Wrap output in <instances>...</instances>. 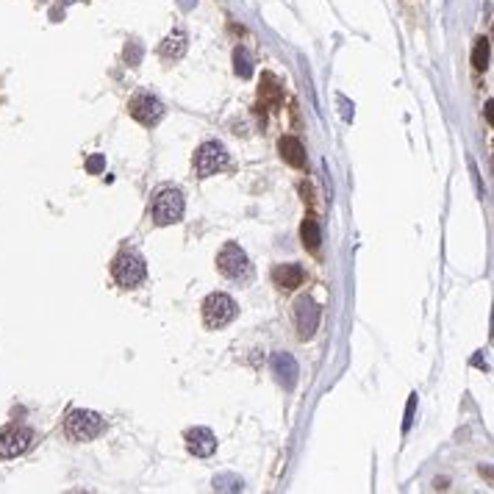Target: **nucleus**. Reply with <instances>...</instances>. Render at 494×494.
Masks as SVG:
<instances>
[{
	"mask_svg": "<svg viewBox=\"0 0 494 494\" xmlns=\"http://www.w3.org/2000/svg\"><path fill=\"white\" fill-rule=\"evenodd\" d=\"M183 50H186V34L183 31H172L161 45V56H167V58L170 56L178 58V56H183Z\"/></svg>",
	"mask_w": 494,
	"mask_h": 494,
	"instance_id": "nucleus-14",
	"label": "nucleus"
},
{
	"mask_svg": "<svg viewBox=\"0 0 494 494\" xmlns=\"http://www.w3.org/2000/svg\"><path fill=\"white\" fill-rule=\"evenodd\" d=\"M278 150H280V159H284L287 164L292 167H306V148L297 136H280V142H278Z\"/></svg>",
	"mask_w": 494,
	"mask_h": 494,
	"instance_id": "nucleus-12",
	"label": "nucleus"
},
{
	"mask_svg": "<svg viewBox=\"0 0 494 494\" xmlns=\"http://www.w3.org/2000/svg\"><path fill=\"white\" fill-rule=\"evenodd\" d=\"M236 73L242 76V78H250V73H253V67H250V58H247V53H245V47H236Z\"/></svg>",
	"mask_w": 494,
	"mask_h": 494,
	"instance_id": "nucleus-16",
	"label": "nucleus"
},
{
	"mask_svg": "<svg viewBox=\"0 0 494 494\" xmlns=\"http://www.w3.org/2000/svg\"><path fill=\"white\" fill-rule=\"evenodd\" d=\"M183 194L178 189H161L156 197H153V220L156 225H172V223H181L183 217Z\"/></svg>",
	"mask_w": 494,
	"mask_h": 494,
	"instance_id": "nucleus-4",
	"label": "nucleus"
},
{
	"mask_svg": "<svg viewBox=\"0 0 494 494\" xmlns=\"http://www.w3.org/2000/svg\"><path fill=\"white\" fill-rule=\"evenodd\" d=\"M236 314H239V306H236V300H234L231 295H225V292H214V295H208V297L203 300V322H205V328H211V330L225 328L228 322L236 319Z\"/></svg>",
	"mask_w": 494,
	"mask_h": 494,
	"instance_id": "nucleus-3",
	"label": "nucleus"
},
{
	"mask_svg": "<svg viewBox=\"0 0 494 494\" xmlns=\"http://www.w3.org/2000/svg\"><path fill=\"white\" fill-rule=\"evenodd\" d=\"M225 164H228V150L220 142H205L194 153V172H197V178L217 175L220 170H225Z\"/></svg>",
	"mask_w": 494,
	"mask_h": 494,
	"instance_id": "nucleus-5",
	"label": "nucleus"
},
{
	"mask_svg": "<svg viewBox=\"0 0 494 494\" xmlns=\"http://www.w3.org/2000/svg\"><path fill=\"white\" fill-rule=\"evenodd\" d=\"M217 267H220V272H223L225 278H231V280H245V278L250 275V261H247V253H245L236 242H228V245L220 250V256H217Z\"/></svg>",
	"mask_w": 494,
	"mask_h": 494,
	"instance_id": "nucleus-6",
	"label": "nucleus"
},
{
	"mask_svg": "<svg viewBox=\"0 0 494 494\" xmlns=\"http://www.w3.org/2000/svg\"><path fill=\"white\" fill-rule=\"evenodd\" d=\"M272 280H275V287H280V289H297L306 280V272H303L300 264H278L272 269Z\"/></svg>",
	"mask_w": 494,
	"mask_h": 494,
	"instance_id": "nucleus-11",
	"label": "nucleus"
},
{
	"mask_svg": "<svg viewBox=\"0 0 494 494\" xmlns=\"http://www.w3.org/2000/svg\"><path fill=\"white\" fill-rule=\"evenodd\" d=\"M300 239H303V247L308 253H319V245H322V231L317 225L314 217H306L303 225H300Z\"/></svg>",
	"mask_w": 494,
	"mask_h": 494,
	"instance_id": "nucleus-13",
	"label": "nucleus"
},
{
	"mask_svg": "<svg viewBox=\"0 0 494 494\" xmlns=\"http://www.w3.org/2000/svg\"><path fill=\"white\" fill-rule=\"evenodd\" d=\"M103 431H106V419L95 411H87V408L69 411L64 419V434L69 442H92Z\"/></svg>",
	"mask_w": 494,
	"mask_h": 494,
	"instance_id": "nucleus-1",
	"label": "nucleus"
},
{
	"mask_svg": "<svg viewBox=\"0 0 494 494\" xmlns=\"http://www.w3.org/2000/svg\"><path fill=\"white\" fill-rule=\"evenodd\" d=\"M295 317H297V330H300V339H311L317 325H319V308L311 297H300L295 303Z\"/></svg>",
	"mask_w": 494,
	"mask_h": 494,
	"instance_id": "nucleus-9",
	"label": "nucleus"
},
{
	"mask_svg": "<svg viewBox=\"0 0 494 494\" xmlns=\"http://www.w3.org/2000/svg\"><path fill=\"white\" fill-rule=\"evenodd\" d=\"M111 275L114 280L122 287V289H136L142 280L148 278V267H145V258L139 253H120L114 261H111Z\"/></svg>",
	"mask_w": 494,
	"mask_h": 494,
	"instance_id": "nucleus-2",
	"label": "nucleus"
},
{
	"mask_svg": "<svg viewBox=\"0 0 494 494\" xmlns=\"http://www.w3.org/2000/svg\"><path fill=\"white\" fill-rule=\"evenodd\" d=\"M100 170H103V156L89 159V172H100Z\"/></svg>",
	"mask_w": 494,
	"mask_h": 494,
	"instance_id": "nucleus-17",
	"label": "nucleus"
},
{
	"mask_svg": "<svg viewBox=\"0 0 494 494\" xmlns=\"http://www.w3.org/2000/svg\"><path fill=\"white\" fill-rule=\"evenodd\" d=\"M186 447H189V453H194L200 458H208V456H214V450H217V436L211 434L208 428H192L186 434Z\"/></svg>",
	"mask_w": 494,
	"mask_h": 494,
	"instance_id": "nucleus-10",
	"label": "nucleus"
},
{
	"mask_svg": "<svg viewBox=\"0 0 494 494\" xmlns=\"http://www.w3.org/2000/svg\"><path fill=\"white\" fill-rule=\"evenodd\" d=\"M34 445V431L25 425H9L0 431V458H17Z\"/></svg>",
	"mask_w": 494,
	"mask_h": 494,
	"instance_id": "nucleus-7",
	"label": "nucleus"
},
{
	"mask_svg": "<svg viewBox=\"0 0 494 494\" xmlns=\"http://www.w3.org/2000/svg\"><path fill=\"white\" fill-rule=\"evenodd\" d=\"M472 64H475V69H486V67H489V39H486V36H480V39L475 42Z\"/></svg>",
	"mask_w": 494,
	"mask_h": 494,
	"instance_id": "nucleus-15",
	"label": "nucleus"
},
{
	"mask_svg": "<svg viewBox=\"0 0 494 494\" xmlns=\"http://www.w3.org/2000/svg\"><path fill=\"white\" fill-rule=\"evenodd\" d=\"M128 111L136 122H142V125H156L161 117H164V106L159 98H153L150 92H139L131 103H128Z\"/></svg>",
	"mask_w": 494,
	"mask_h": 494,
	"instance_id": "nucleus-8",
	"label": "nucleus"
}]
</instances>
